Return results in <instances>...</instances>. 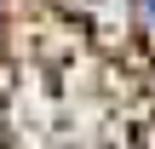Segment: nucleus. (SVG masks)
Here are the masks:
<instances>
[{
    "label": "nucleus",
    "instance_id": "obj_1",
    "mask_svg": "<svg viewBox=\"0 0 155 149\" xmlns=\"http://www.w3.org/2000/svg\"><path fill=\"white\" fill-rule=\"evenodd\" d=\"M109 149H155V98H144L138 109H127L109 132Z\"/></svg>",
    "mask_w": 155,
    "mask_h": 149
}]
</instances>
